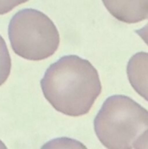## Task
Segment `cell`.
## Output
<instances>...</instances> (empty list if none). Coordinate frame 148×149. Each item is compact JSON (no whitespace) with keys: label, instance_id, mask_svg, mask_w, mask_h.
Here are the masks:
<instances>
[{"label":"cell","instance_id":"9c48e42d","mask_svg":"<svg viewBox=\"0 0 148 149\" xmlns=\"http://www.w3.org/2000/svg\"><path fill=\"white\" fill-rule=\"evenodd\" d=\"M135 33L138 34L145 41V43L148 45V23L146 26L142 27L141 29L136 30L135 31Z\"/></svg>","mask_w":148,"mask_h":149},{"label":"cell","instance_id":"52a82bcc","mask_svg":"<svg viewBox=\"0 0 148 149\" xmlns=\"http://www.w3.org/2000/svg\"><path fill=\"white\" fill-rule=\"evenodd\" d=\"M29 0H0V15H3L13 10L17 5L26 3Z\"/></svg>","mask_w":148,"mask_h":149},{"label":"cell","instance_id":"5b68a950","mask_svg":"<svg viewBox=\"0 0 148 149\" xmlns=\"http://www.w3.org/2000/svg\"><path fill=\"white\" fill-rule=\"evenodd\" d=\"M126 73L133 88L148 101V53L140 52L128 61Z\"/></svg>","mask_w":148,"mask_h":149},{"label":"cell","instance_id":"277c9868","mask_svg":"<svg viewBox=\"0 0 148 149\" xmlns=\"http://www.w3.org/2000/svg\"><path fill=\"white\" fill-rule=\"evenodd\" d=\"M107 10L120 22L135 24L148 18V0H102Z\"/></svg>","mask_w":148,"mask_h":149},{"label":"cell","instance_id":"3957f363","mask_svg":"<svg viewBox=\"0 0 148 149\" xmlns=\"http://www.w3.org/2000/svg\"><path fill=\"white\" fill-rule=\"evenodd\" d=\"M8 35L14 52L33 61L52 56L60 42L54 23L44 13L35 9L17 11L10 21Z\"/></svg>","mask_w":148,"mask_h":149},{"label":"cell","instance_id":"7a4b0ae2","mask_svg":"<svg viewBox=\"0 0 148 149\" xmlns=\"http://www.w3.org/2000/svg\"><path fill=\"white\" fill-rule=\"evenodd\" d=\"M147 130L148 111L125 95L107 98L94 119L98 139L110 149L133 148Z\"/></svg>","mask_w":148,"mask_h":149},{"label":"cell","instance_id":"6da1fadb","mask_svg":"<svg viewBox=\"0 0 148 149\" xmlns=\"http://www.w3.org/2000/svg\"><path fill=\"white\" fill-rule=\"evenodd\" d=\"M40 85L52 107L72 117L88 113L102 91L96 68L77 55L64 56L51 64Z\"/></svg>","mask_w":148,"mask_h":149},{"label":"cell","instance_id":"8992f818","mask_svg":"<svg viewBox=\"0 0 148 149\" xmlns=\"http://www.w3.org/2000/svg\"><path fill=\"white\" fill-rule=\"evenodd\" d=\"M11 69V59L4 39L0 35V86L8 79Z\"/></svg>","mask_w":148,"mask_h":149},{"label":"cell","instance_id":"ba28073f","mask_svg":"<svg viewBox=\"0 0 148 149\" xmlns=\"http://www.w3.org/2000/svg\"><path fill=\"white\" fill-rule=\"evenodd\" d=\"M133 148H148V130L136 141Z\"/></svg>","mask_w":148,"mask_h":149}]
</instances>
